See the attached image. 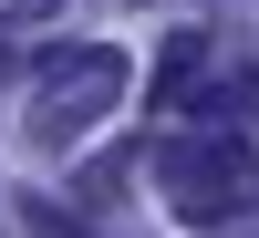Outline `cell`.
Listing matches in <instances>:
<instances>
[{"mask_svg":"<svg viewBox=\"0 0 259 238\" xmlns=\"http://www.w3.org/2000/svg\"><path fill=\"white\" fill-rule=\"evenodd\" d=\"M156 186H166V207H177L187 228H228L259 197V156H249V135H228V124H197V135H166L156 145Z\"/></svg>","mask_w":259,"mask_h":238,"instance_id":"6da1fadb","label":"cell"},{"mask_svg":"<svg viewBox=\"0 0 259 238\" xmlns=\"http://www.w3.org/2000/svg\"><path fill=\"white\" fill-rule=\"evenodd\" d=\"M114 104H124V52H114V41L52 52V62H41V93H31V145L62 156V145H83Z\"/></svg>","mask_w":259,"mask_h":238,"instance_id":"7a4b0ae2","label":"cell"},{"mask_svg":"<svg viewBox=\"0 0 259 238\" xmlns=\"http://www.w3.org/2000/svg\"><path fill=\"white\" fill-rule=\"evenodd\" d=\"M207 62H197V31H177V41H166V62H156V114H187V104H197L207 93Z\"/></svg>","mask_w":259,"mask_h":238,"instance_id":"3957f363","label":"cell"},{"mask_svg":"<svg viewBox=\"0 0 259 238\" xmlns=\"http://www.w3.org/2000/svg\"><path fill=\"white\" fill-rule=\"evenodd\" d=\"M31 238H83V228H73V218H62V207H52V197H31Z\"/></svg>","mask_w":259,"mask_h":238,"instance_id":"277c9868","label":"cell"},{"mask_svg":"<svg viewBox=\"0 0 259 238\" xmlns=\"http://www.w3.org/2000/svg\"><path fill=\"white\" fill-rule=\"evenodd\" d=\"M41 11H62V0H0V21H41Z\"/></svg>","mask_w":259,"mask_h":238,"instance_id":"5b68a950","label":"cell"}]
</instances>
